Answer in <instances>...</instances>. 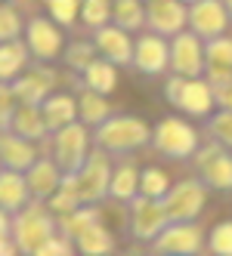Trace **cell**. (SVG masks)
Returning <instances> with one entry per match:
<instances>
[{
    "mask_svg": "<svg viewBox=\"0 0 232 256\" xmlns=\"http://www.w3.org/2000/svg\"><path fill=\"white\" fill-rule=\"evenodd\" d=\"M93 145L112 158H130L133 152L152 145V126L136 114H112L93 126Z\"/></svg>",
    "mask_w": 232,
    "mask_h": 256,
    "instance_id": "obj_1",
    "label": "cell"
},
{
    "mask_svg": "<svg viewBox=\"0 0 232 256\" xmlns=\"http://www.w3.org/2000/svg\"><path fill=\"white\" fill-rule=\"evenodd\" d=\"M56 232H59V222L47 200H28L13 216V241L22 256H34Z\"/></svg>",
    "mask_w": 232,
    "mask_h": 256,
    "instance_id": "obj_2",
    "label": "cell"
},
{
    "mask_svg": "<svg viewBox=\"0 0 232 256\" xmlns=\"http://www.w3.org/2000/svg\"><path fill=\"white\" fill-rule=\"evenodd\" d=\"M152 148L167 160H189L201 148L198 130L183 118H161L152 126Z\"/></svg>",
    "mask_w": 232,
    "mask_h": 256,
    "instance_id": "obj_3",
    "label": "cell"
},
{
    "mask_svg": "<svg viewBox=\"0 0 232 256\" xmlns=\"http://www.w3.org/2000/svg\"><path fill=\"white\" fill-rule=\"evenodd\" d=\"M164 99L189 118H210L213 105H217V96H213L207 78H183V74H173L167 80Z\"/></svg>",
    "mask_w": 232,
    "mask_h": 256,
    "instance_id": "obj_4",
    "label": "cell"
},
{
    "mask_svg": "<svg viewBox=\"0 0 232 256\" xmlns=\"http://www.w3.org/2000/svg\"><path fill=\"white\" fill-rule=\"evenodd\" d=\"M50 152H53V160L59 164L62 173H78L84 167V160L90 158V145H93V136H90V126L75 120L62 126V130L50 133Z\"/></svg>",
    "mask_w": 232,
    "mask_h": 256,
    "instance_id": "obj_5",
    "label": "cell"
},
{
    "mask_svg": "<svg viewBox=\"0 0 232 256\" xmlns=\"http://www.w3.org/2000/svg\"><path fill=\"white\" fill-rule=\"evenodd\" d=\"M112 154L109 152H102L93 145V152L90 158L84 160V167L78 173H71L75 176V186H78V198H81V204H102L105 198H109V186H112Z\"/></svg>",
    "mask_w": 232,
    "mask_h": 256,
    "instance_id": "obj_6",
    "label": "cell"
},
{
    "mask_svg": "<svg viewBox=\"0 0 232 256\" xmlns=\"http://www.w3.org/2000/svg\"><path fill=\"white\" fill-rule=\"evenodd\" d=\"M204 204H207V186L201 176L173 182L170 192L164 194V210L170 216V222H195Z\"/></svg>",
    "mask_w": 232,
    "mask_h": 256,
    "instance_id": "obj_7",
    "label": "cell"
},
{
    "mask_svg": "<svg viewBox=\"0 0 232 256\" xmlns=\"http://www.w3.org/2000/svg\"><path fill=\"white\" fill-rule=\"evenodd\" d=\"M207 238L198 222H170L149 247L152 256H198Z\"/></svg>",
    "mask_w": 232,
    "mask_h": 256,
    "instance_id": "obj_8",
    "label": "cell"
},
{
    "mask_svg": "<svg viewBox=\"0 0 232 256\" xmlns=\"http://www.w3.org/2000/svg\"><path fill=\"white\" fill-rule=\"evenodd\" d=\"M170 226V216L164 210V200H155L139 194L130 200V234L142 244H152L158 234Z\"/></svg>",
    "mask_w": 232,
    "mask_h": 256,
    "instance_id": "obj_9",
    "label": "cell"
},
{
    "mask_svg": "<svg viewBox=\"0 0 232 256\" xmlns=\"http://www.w3.org/2000/svg\"><path fill=\"white\" fill-rule=\"evenodd\" d=\"M195 167L204 186L213 192H232V154L220 142H207L195 152Z\"/></svg>",
    "mask_w": 232,
    "mask_h": 256,
    "instance_id": "obj_10",
    "label": "cell"
},
{
    "mask_svg": "<svg viewBox=\"0 0 232 256\" xmlns=\"http://www.w3.org/2000/svg\"><path fill=\"white\" fill-rule=\"evenodd\" d=\"M204 44L195 31H180L170 40V68L183 78H201L204 74Z\"/></svg>",
    "mask_w": 232,
    "mask_h": 256,
    "instance_id": "obj_11",
    "label": "cell"
},
{
    "mask_svg": "<svg viewBox=\"0 0 232 256\" xmlns=\"http://www.w3.org/2000/svg\"><path fill=\"white\" fill-rule=\"evenodd\" d=\"M25 46L38 62H53L62 56V31L59 25H53L50 19L34 16L25 25Z\"/></svg>",
    "mask_w": 232,
    "mask_h": 256,
    "instance_id": "obj_12",
    "label": "cell"
},
{
    "mask_svg": "<svg viewBox=\"0 0 232 256\" xmlns=\"http://www.w3.org/2000/svg\"><path fill=\"white\" fill-rule=\"evenodd\" d=\"M229 10L223 0H192L189 4V28L198 34L201 40L220 38L229 25Z\"/></svg>",
    "mask_w": 232,
    "mask_h": 256,
    "instance_id": "obj_13",
    "label": "cell"
},
{
    "mask_svg": "<svg viewBox=\"0 0 232 256\" xmlns=\"http://www.w3.org/2000/svg\"><path fill=\"white\" fill-rule=\"evenodd\" d=\"M146 25L161 38H176L189 25V6H183V0H149Z\"/></svg>",
    "mask_w": 232,
    "mask_h": 256,
    "instance_id": "obj_14",
    "label": "cell"
},
{
    "mask_svg": "<svg viewBox=\"0 0 232 256\" xmlns=\"http://www.w3.org/2000/svg\"><path fill=\"white\" fill-rule=\"evenodd\" d=\"M133 68L139 74H149V78H158L170 68V44L161 34H146V38L136 40V50H133Z\"/></svg>",
    "mask_w": 232,
    "mask_h": 256,
    "instance_id": "obj_15",
    "label": "cell"
},
{
    "mask_svg": "<svg viewBox=\"0 0 232 256\" xmlns=\"http://www.w3.org/2000/svg\"><path fill=\"white\" fill-rule=\"evenodd\" d=\"M204 78L213 90L232 84V38L220 34L204 44Z\"/></svg>",
    "mask_w": 232,
    "mask_h": 256,
    "instance_id": "obj_16",
    "label": "cell"
},
{
    "mask_svg": "<svg viewBox=\"0 0 232 256\" xmlns=\"http://www.w3.org/2000/svg\"><path fill=\"white\" fill-rule=\"evenodd\" d=\"M25 179H28V192H31L34 200H50L53 194L59 192L65 173L59 170V164L53 158H38L25 170Z\"/></svg>",
    "mask_w": 232,
    "mask_h": 256,
    "instance_id": "obj_17",
    "label": "cell"
},
{
    "mask_svg": "<svg viewBox=\"0 0 232 256\" xmlns=\"http://www.w3.org/2000/svg\"><path fill=\"white\" fill-rule=\"evenodd\" d=\"M96 52L102 59H109L115 65H133V50L136 44L127 38V31H124L121 25H102L96 31Z\"/></svg>",
    "mask_w": 232,
    "mask_h": 256,
    "instance_id": "obj_18",
    "label": "cell"
},
{
    "mask_svg": "<svg viewBox=\"0 0 232 256\" xmlns=\"http://www.w3.org/2000/svg\"><path fill=\"white\" fill-rule=\"evenodd\" d=\"M53 84H56V74L44 65H34V68H25L22 74L13 80V90H16V96H19V102L41 105L53 93Z\"/></svg>",
    "mask_w": 232,
    "mask_h": 256,
    "instance_id": "obj_19",
    "label": "cell"
},
{
    "mask_svg": "<svg viewBox=\"0 0 232 256\" xmlns=\"http://www.w3.org/2000/svg\"><path fill=\"white\" fill-rule=\"evenodd\" d=\"M38 145L22 139L19 133L13 130H0V164H4L7 170H19L25 173L34 160H38Z\"/></svg>",
    "mask_w": 232,
    "mask_h": 256,
    "instance_id": "obj_20",
    "label": "cell"
},
{
    "mask_svg": "<svg viewBox=\"0 0 232 256\" xmlns=\"http://www.w3.org/2000/svg\"><path fill=\"white\" fill-rule=\"evenodd\" d=\"M28 200H34L31 198V192H28V179H25V173H19V170H0V207H4L7 213H19Z\"/></svg>",
    "mask_w": 232,
    "mask_h": 256,
    "instance_id": "obj_21",
    "label": "cell"
},
{
    "mask_svg": "<svg viewBox=\"0 0 232 256\" xmlns=\"http://www.w3.org/2000/svg\"><path fill=\"white\" fill-rule=\"evenodd\" d=\"M41 112H44V120H47V130L56 133L62 126L78 120V102L71 96H65V93H50L41 102Z\"/></svg>",
    "mask_w": 232,
    "mask_h": 256,
    "instance_id": "obj_22",
    "label": "cell"
},
{
    "mask_svg": "<svg viewBox=\"0 0 232 256\" xmlns=\"http://www.w3.org/2000/svg\"><path fill=\"white\" fill-rule=\"evenodd\" d=\"M139 176L142 170L133 160H124L115 167L112 173V186H109V198L118 200V204H130L133 198H139Z\"/></svg>",
    "mask_w": 232,
    "mask_h": 256,
    "instance_id": "obj_23",
    "label": "cell"
},
{
    "mask_svg": "<svg viewBox=\"0 0 232 256\" xmlns=\"http://www.w3.org/2000/svg\"><path fill=\"white\" fill-rule=\"evenodd\" d=\"M75 247L81 256H115V234L96 219L75 238Z\"/></svg>",
    "mask_w": 232,
    "mask_h": 256,
    "instance_id": "obj_24",
    "label": "cell"
},
{
    "mask_svg": "<svg viewBox=\"0 0 232 256\" xmlns=\"http://www.w3.org/2000/svg\"><path fill=\"white\" fill-rule=\"evenodd\" d=\"M10 130L19 133V136L28 139V142H41V139L50 136L41 105H28V102L19 105V112H16V118H13V124H10Z\"/></svg>",
    "mask_w": 232,
    "mask_h": 256,
    "instance_id": "obj_25",
    "label": "cell"
},
{
    "mask_svg": "<svg viewBox=\"0 0 232 256\" xmlns=\"http://www.w3.org/2000/svg\"><path fill=\"white\" fill-rule=\"evenodd\" d=\"M84 90H93V93H102V96H109L115 84H118V71H115V62L109 59H93L90 65H87L81 71V80H78Z\"/></svg>",
    "mask_w": 232,
    "mask_h": 256,
    "instance_id": "obj_26",
    "label": "cell"
},
{
    "mask_svg": "<svg viewBox=\"0 0 232 256\" xmlns=\"http://www.w3.org/2000/svg\"><path fill=\"white\" fill-rule=\"evenodd\" d=\"M112 105L102 93H93V90H84L81 86V96H78V120L87 126H99L105 118H112Z\"/></svg>",
    "mask_w": 232,
    "mask_h": 256,
    "instance_id": "obj_27",
    "label": "cell"
},
{
    "mask_svg": "<svg viewBox=\"0 0 232 256\" xmlns=\"http://www.w3.org/2000/svg\"><path fill=\"white\" fill-rule=\"evenodd\" d=\"M28 46L22 40H10V44H0V84H13L16 78L25 71L28 62Z\"/></svg>",
    "mask_w": 232,
    "mask_h": 256,
    "instance_id": "obj_28",
    "label": "cell"
},
{
    "mask_svg": "<svg viewBox=\"0 0 232 256\" xmlns=\"http://www.w3.org/2000/svg\"><path fill=\"white\" fill-rule=\"evenodd\" d=\"M112 19L124 31H136V28L146 25V6H142V0H115L112 4Z\"/></svg>",
    "mask_w": 232,
    "mask_h": 256,
    "instance_id": "obj_29",
    "label": "cell"
},
{
    "mask_svg": "<svg viewBox=\"0 0 232 256\" xmlns=\"http://www.w3.org/2000/svg\"><path fill=\"white\" fill-rule=\"evenodd\" d=\"M96 219H99V210H96L93 204H81L78 210H71L68 216H59L56 222H59V232H62V234H68L71 241H75V238H78L87 226H93Z\"/></svg>",
    "mask_w": 232,
    "mask_h": 256,
    "instance_id": "obj_30",
    "label": "cell"
},
{
    "mask_svg": "<svg viewBox=\"0 0 232 256\" xmlns=\"http://www.w3.org/2000/svg\"><path fill=\"white\" fill-rule=\"evenodd\" d=\"M50 210L56 213V219L59 216H68L71 210H78L81 207V198H78V186H75V176L71 173H65V179H62V186H59V192L53 194L50 200Z\"/></svg>",
    "mask_w": 232,
    "mask_h": 256,
    "instance_id": "obj_31",
    "label": "cell"
},
{
    "mask_svg": "<svg viewBox=\"0 0 232 256\" xmlns=\"http://www.w3.org/2000/svg\"><path fill=\"white\" fill-rule=\"evenodd\" d=\"M204 130H207V136H210L213 142H220L223 148L232 152V112H229V108L213 112V114L207 118V124H204Z\"/></svg>",
    "mask_w": 232,
    "mask_h": 256,
    "instance_id": "obj_32",
    "label": "cell"
},
{
    "mask_svg": "<svg viewBox=\"0 0 232 256\" xmlns=\"http://www.w3.org/2000/svg\"><path fill=\"white\" fill-rule=\"evenodd\" d=\"M170 192V179L164 170H158V167H146L139 176V194H146V198H155V200H164V194Z\"/></svg>",
    "mask_w": 232,
    "mask_h": 256,
    "instance_id": "obj_33",
    "label": "cell"
},
{
    "mask_svg": "<svg viewBox=\"0 0 232 256\" xmlns=\"http://www.w3.org/2000/svg\"><path fill=\"white\" fill-rule=\"evenodd\" d=\"M81 19L87 28L99 31L102 25H109L112 19V0H84L81 4Z\"/></svg>",
    "mask_w": 232,
    "mask_h": 256,
    "instance_id": "obj_34",
    "label": "cell"
},
{
    "mask_svg": "<svg viewBox=\"0 0 232 256\" xmlns=\"http://www.w3.org/2000/svg\"><path fill=\"white\" fill-rule=\"evenodd\" d=\"M210 256H232V219H223L207 232Z\"/></svg>",
    "mask_w": 232,
    "mask_h": 256,
    "instance_id": "obj_35",
    "label": "cell"
},
{
    "mask_svg": "<svg viewBox=\"0 0 232 256\" xmlns=\"http://www.w3.org/2000/svg\"><path fill=\"white\" fill-rule=\"evenodd\" d=\"M22 16L16 6L10 4H0V44H10V40H19L22 34Z\"/></svg>",
    "mask_w": 232,
    "mask_h": 256,
    "instance_id": "obj_36",
    "label": "cell"
},
{
    "mask_svg": "<svg viewBox=\"0 0 232 256\" xmlns=\"http://www.w3.org/2000/svg\"><path fill=\"white\" fill-rule=\"evenodd\" d=\"M62 56H65V62H68V68L81 74V71L96 59V44H81V40H78V44H71Z\"/></svg>",
    "mask_w": 232,
    "mask_h": 256,
    "instance_id": "obj_37",
    "label": "cell"
},
{
    "mask_svg": "<svg viewBox=\"0 0 232 256\" xmlns=\"http://www.w3.org/2000/svg\"><path fill=\"white\" fill-rule=\"evenodd\" d=\"M19 96H16L13 84H0V130H10V124L19 112Z\"/></svg>",
    "mask_w": 232,
    "mask_h": 256,
    "instance_id": "obj_38",
    "label": "cell"
},
{
    "mask_svg": "<svg viewBox=\"0 0 232 256\" xmlns=\"http://www.w3.org/2000/svg\"><path fill=\"white\" fill-rule=\"evenodd\" d=\"M81 4H84V0H47V10H50V16L59 25H71L75 16L81 12Z\"/></svg>",
    "mask_w": 232,
    "mask_h": 256,
    "instance_id": "obj_39",
    "label": "cell"
},
{
    "mask_svg": "<svg viewBox=\"0 0 232 256\" xmlns=\"http://www.w3.org/2000/svg\"><path fill=\"white\" fill-rule=\"evenodd\" d=\"M75 241H71V238L68 234H62V232H56V234H53L50 238V241L38 250V253H34V256H75Z\"/></svg>",
    "mask_w": 232,
    "mask_h": 256,
    "instance_id": "obj_40",
    "label": "cell"
},
{
    "mask_svg": "<svg viewBox=\"0 0 232 256\" xmlns=\"http://www.w3.org/2000/svg\"><path fill=\"white\" fill-rule=\"evenodd\" d=\"M213 96H217V105H220V108H229V112H232V84L213 90Z\"/></svg>",
    "mask_w": 232,
    "mask_h": 256,
    "instance_id": "obj_41",
    "label": "cell"
},
{
    "mask_svg": "<svg viewBox=\"0 0 232 256\" xmlns=\"http://www.w3.org/2000/svg\"><path fill=\"white\" fill-rule=\"evenodd\" d=\"M0 238H13V213L0 207Z\"/></svg>",
    "mask_w": 232,
    "mask_h": 256,
    "instance_id": "obj_42",
    "label": "cell"
},
{
    "mask_svg": "<svg viewBox=\"0 0 232 256\" xmlns=\"http://www.w3.org/2000/svg\"><path fill=\"white\" fill-rule=\"evenodd\" d=\"M0 256H19V247L13 238H0Z\"/></svg>",
    "mask_w": 232,
    "mask_h": 256,
    "instance_id": "obj_43",
    "label": "cell"
},
{
    "mask_svg": "<svg viewBox=\"0 0 232 256\" xmlns=\"http://www.w3.org/2000/svg\"><path fill=\"white\" fill-rule=\"evenodd\" d=\"M223 4H226V10H229V19H232V0H223Z\"/></svg>",
    "mask_w": 232,
    "mask_h": 256,
    "instance_id": "obj_44",
    "label": "cell"
},
{
    "mask_svg": "<svg viewBox=\"0 0 232 256\" xmlns=\"http://www.w3.org/2000/svg\"><path fill=\"white\" fill-rule=\"evenodd\" d=\"M115 256H133V253H115Z\"/></svg>",
    "mask_w": 232,
    "mask_h": 256,
    "instance_id": "obj_45",
    "label": "cell"
},
{
    "mask_svg": "<svg viewBox=\"0 0 232 256\" xmlns=\"http://www.w3.org/2000/svg\"><path fill=\"white\" fill-rule=\"evenodd\" d=\"M0 170H4V164H0Z\"/></svg>",
    "mask_w": 232,
    "mask_h": 256,
    "instance_id": "obj_46",
    "label": "cell"
}]
</instances>
